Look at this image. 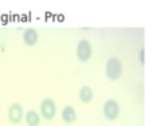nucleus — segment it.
<instances>
[{
    "label": "nucleus",
    "mask_w": 153,
    "mask_h": 126,
    "mask_svg": "<svg viewBox=\"0 0 153 126\" xmlns=\"http://www.w3.org/2000/svg\"><path fill=\"white\" fill-rule=\"evenodd\" d=\"M105 71H106V76L110 81H117L121 78L122 75V63L117 56H111L108 59L105 66Z\"/></svg>",
    "instance_id": "1"
},
{
    "label": "nucleus",
    "mask_w": 153,
    "mask_h": 126,
    "mask_svg": "<svg viewBox=\"0 0 153 126\" xmlns=\"http://www.w3.org/2000/svg\"><path fill=\"white\" fill-rule=\"evenodd\" d=\"M76 58L81 63H86L90 61L91 58V54H93V48H91V44H90L89 40L86 39H82L78 42L76 44Z\"/></svg>",
    "instance_id": "2"
},
{
    "label": "nucleus",
    "mask_w": 153,
    "mask_h": 126,
    "mask_svg": "<svg viewBox=\"0 0 153 126\" xmlns=\"http://www.w3.org/2000/svg\"><path fill=\"white\" fill-rule=\"evenodd\" d=\"M103 116L108 121H116L120 117V105L116 99H108L105 103H103Z\"/></svg>",
    "instance_id": "3"
},
{
    "label": "nucleus",
    "mask_w": 153,
    "mask_h": 126,
    "mask_svg": "<svg viewBox=\"0 0 153 126\" xmlns=\"http://www.w3.org/2000/svg\"><path fill=\"white\" fill-rule=\"evenodd\" d=\"M40 114L46 121H51L54 119L56 114V103L54 99L51 98H45V99L40 102Z\"/></svg>",
    "instance_id": "4"
},
{
    "label": "nucleus",
    "mask_w": 153,
    "mask_h": 126,
    "mask_svg": "<svg viewBox=\"0 0 153 126\" xmlns=\"http://www.w3.org/2000/svg\"><path fill=\"white\" fill-rule=\"evenodd\" d=\"M23 118H24L23 106L18 102L12 103V105L8 107V119H10V122L13 125H19Z\"/></svg>",
    "instance_id": "5"
},
{
    "label": "nucleus",
    "mask_w": 153,
    "mask_h": 126,
    "mask_svg": "<svg viewBox=\"0 0 153 126\" xmlns=\"http://www.w3.org/2000/svg\"><path fill=\"white\" fill-rule=\"evenodd\" d=\"M39 40V35H38V31L35 28H27L23 34V42L26 43L28 47H32L35 46Z\"/></svg>",
    "instance_id": "6"
},
{
    "label": "nucleus",
    "mask_w": 153,
    "mask_h": 126,
    "mask_svg": "<svg viewBox=\"0 0 153 126\" xmlns=\"http://www.w3.org/2000/svg\"><path fill=\"white\" fill-rule=\"evenodd\" d=\"M62 119H63L65 124L67 125H71L74 124L76 121V111L75 109L73 107V106L67 105L63 107V110H62Z\"/></svg>",
    "instance_id": "7"
},
{
    "label": "nucleus",
    "mask_w": 153,
    "mask_h": 126,
    "mask_svg": "<svg viewBox=\"0 0 153 126\" xmlns=\"http://www.w3.org/2000/svg\"><path fill=\"white\" fill-rule=\"evenodd\" d=\"M79 99H81L82 103H90L93 101V98H94V93H93V89L90 86H87V84H85V86L81 87V90H79Z\"/></svg>",
    "instance_id": "8"
},
{
    "label": "nucleus",
    "mask_w": 153,
    "mask_h": 126,
    "mask_svg": "<svg viewBox=\"0 0 153 126\" xmlns=\"http://www.w3.org/2000/svg\"><path fill=\"white\" fill-rule=\"evenodd\" d=\"M24 121L27 126H39L40 125V116L35 110H28L24 116Z\"/></svg>",
    "instance_id": "9"
},
{
    "label": "nucleus",
    "mask_w": 153,
    "mask_h": 126,
    "mask_svg": "<svg viewBox=\"0 0 153 126\" xmlns=\"http://www.w3.org/2000/svg\"><path fill=\"white\" fill-rule=\"evenodd\" d=\"M140 63L141 64L145 63V50L144 48H141V51H140Z\"/></svg>",
    "instance_id": "10"
}]
</instances>
